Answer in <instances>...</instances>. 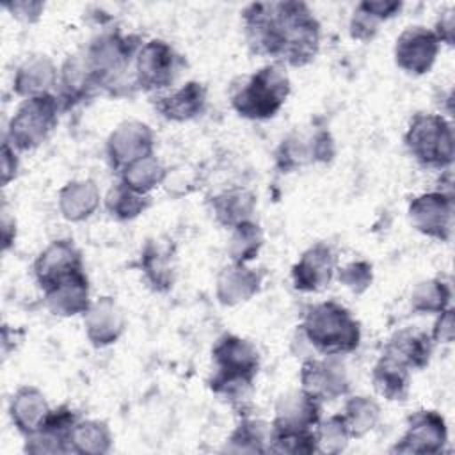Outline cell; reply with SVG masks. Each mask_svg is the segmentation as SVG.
Here are the masks:
<instances>
[{"label":"cell","instance_id":"39","mask_svg":"<svg viewBox=\"0 0 455 455\" xmlns=\"http://www.w3.org/2000/svg\"><path fill=\"white\" fill-rule=\"evenodd\" d=\"M453 339V309L446 307L439 313V318L434 325L432 341L435 343H450Z\"/></svg>","mask_w":455,"mask_h":455},{"label":"cell","instance_id":"3","mask_svg":"<svg viewBox=\"0 0 455 455\" xmlns=\"http://www.w3.org/2000/svg\"><path fill=\"white\" fill-rule=\"evenodd\" d=\"M212 355L215 364L210 379L212 391L226 398L243 396L259 368L256 347L240 336L226 334L215 343Z\"/></svg>","mask_w":455,"mask_h":455},{"label":"cell","instance_id":"6","mask_svg":"<svg viewBox=\"0 0 455 455\" xmlns=\"http://www.w3.org/2000/svg\"><path fill=\"white\" fill-rule=\"evenodd\" d=\"M142 48L139 36H123L119 32H105L91 41L82 57L96 87L110 85L130 66Z\"/></svg>","mask_w":455,"mask_h":455},{"label":"cell","instance_id":"30","mask_svg":"<svg viewBox=\"0 0 455 455\" xmlns=\"http://www.w3.org/2000/svg\"><path fill=\"white\" fill-rule=\"evenodd\" d=\"M263 245V235L258 224L245 220L233 228V235L228 245V252L233 263L245 265L247 261L254 259Z\"/></svg>","mask_w":455,"mask_h":455},{"label":"cell","instance_id":"5","mask_svg":"<svg viewBox=\"0 0 455 455\" xmlns=\"http://www.w3.org/2000/svg\"><path fill=\"white\" fill-rule=\"evenodd\" d=\"M409 153L427 167L443 169L453 162V132L437 114H416L405 133Z\"/></svg>","mask_w":455,"mask_h":455},{"label":"cell","instance_id":"37","mask_svg":"<svg viewBox=\"0 0 455 455\" xmlns=\"http://www.w3.org/2000/svg\"><path fill=\"white\" fill-rule=\"evenodd\" d=\"M338 279L341 284H345L354 293H363L364 290H368V286L371 284V279H373L371 265L368 261L348 263L347 267H343L339 270Z\"/></svg>","mask_w":455,"mask_h":455},{"label":"cell","instance_id":"33","mask_svg":"<svg viewBox=\"0 0 455 455\" xmlns=\"http://www.w3.org/2000/svg\"><path fill=\"white\" fill-rule=\"evenodd\" d=\"M379 405L368 396H354L345 403V419L352 437H361L370 432L379 421Z\"/></svg>","mask_w":455,"mask_h":455},{"label":"cell","instance_id":"28","mask_svg":"<svg viewBox=\"0 0 455 455\" xmlns=\"http://www.w3.org/2000/svg\"><path fill=\"white\" fill-rule=\"evenodd\" d=\"M165 178L167 171L162 167L155 155H149L124 167L121 181L140 194H148L156 185L165 183Z\"/></svg>","mask_w":455,"mask_h":455},{"label":"cell","instance_id":"21","mask_svg":"<svg viewBox=\"0 0 455 455\" xmlns=\"http://www.w3.org/2000/svg\"><path fill=\"white\" fill-rule=\"evenodd\" d=\"M206 105V89L199 82H187L169 96L155 101L156 110L169 121H188L199 116Z\"/></svg>","mask_w":455,"mask_h":455},{"label":"cell","instance_id":"41","mask_svg":"<svg viewBox=\"0 0 455 455\" xmlns=\"http://www.w3.org/2000/svg\"><path fill=\"white\" fill-rule=\"evenodd\" d=\"M18 172V156L9 140H4L2 146V183L7 185Z\"/></svg>","mask_w":455,"mask_h":455},{"label":"cell","instance_id":"1","mask_svg":"<svg viewBox=\"0 0 455 455\" xmlns=\"http://www.w3.org/2000/svg\"><path fill=\"white\" fill-rule=\"evenodd\" d=\"M247 44L254 53L295 68L309 64L320 46V23L304 2H254L242 11Z\"/></svg>","mask_w":455,"mask_h":455},{"label":"cell","instance_id":"12","mask_svg":"<svg viewBox=\"0 0 455 455\" xmlns=\"http://www.w3.org/2000/svg\"><path fill=\"white\" fill-rule=\"evenodd\" d=\"M107 155L114 169H124L130 164L153 155V132L140 121L119 124L107 142Z\"/></svg>","mask_w":455,"mask_h":455},{"label":"cell","instance_id":"9","mask_svg":"<svg viewBox=\"0 0 455 455\" xmlns=\"http://www.w3.org/2000/svg\"><path fill=\"white\" fill-rule=\"evenodd\" d=\"M409 220L423 235L448 240L453 226V199L444 192L418 196L409 204Z\"/></svg>","mask_w":455,"mask_h":455},{"label":"cell","instance_id":"14","mask_svg":"<svg viewBox=\"0 0 455 455\" xmlns=\"http://www.w3.org/2000/svg\"><path fill=\"white\" fill-rule=\"evenodd\" d=\"M446 443V425L435 411H418L409 418V427L393 451L437 453Z\"/></svg>","mask_w":455,"mask_h":455},{"label":"cell","instance_id":"34","mask_svg":"<svg viewBox=\"0 0 455 455\" xmlns=\"http://www.w3.org/2000/svg\"><path fill=\"white\" fill-rule=\"evenodd\" d=\"M350 428L343 414H334L323 423H320L316 430V443L318 451L325 453H338L345 450L348 439H350Z\"/></svg>","mask_w":455,"mask_h":455},{"label":"cell","instance_id":"4","mask_svg":"<svg viewBox=\"0 0 455 455\" xmlns=\"http://www.w3.org/2000/svg\"><path fill=\"white\" fill-rule=\"evenodd\" d=\"M290 94V78L277 62L263 66L245 76L231 92V107L247 119H270L284 105Z\"/></svg>","mask_w":455,"mask_h":455},{"label":"cell","instance_id":"29","mask_svg":"<svg viewBox=\"0 0 455 455\" xmlns=\"http://www.w3.org/2000/svg\"><path fill=\"white\" fill-rule=\"evenodd\" d=\"M105 204L112 217L119 220H130L139 217L149 206V197L146 194H140L130 188L126 183L121 181L108 190L105 197Z\"/></svg>","mask_w":455,"mask_h":455},{"label":"cell","instance_id":"31","mask_svg":"<svg viewBox=\"0 0 455 455\" xmlns=\"http://www.w3.org/2000/svg\"><path fill=\"white\" fill-rule=\"evenodd\" d=\"M69 443L80 453H103L110 448V432L101 421H78L71 430Z\"/></svg>","mask_w":455,"mask_h":455},{"label":"cell","instance_id":"35","mask_svg":"<svg viewBox=\"0 0 455 455\" xmlns=\"http://www.w3.org/2000/svg\"><path fill=\"white\" fill-rule=\"evenodd\" d=\"M270 450L277 453H313L318 451L315 430H272Z\"/></svg>","mask_w":455,"mask_h":455},{"label":"cell","instance_id":"11","mask_svg":"<svg viewBox=\"0 0 455 455\" xmlns=\"http://www.w3.org/2000/svg\"><path fill=\"white\" fill-rule=\"evenodd\" d=\"M300 389L316 400H334L348 391L345 366L334 357L307 359L300 368Z\"/></svg>","mask_w":455,"mask_h":455},{"label":"cell","instance_id":"36","mask_svg":"<svg viewBox=\"0 0 455 455\" xmlns=\"http://www.w3.org/2000/svg\"><path fill=\"white\" fill-rule=\"evenodd\" d=\"M263 425L254 419H243L229 437L228 450L233 451H263Z\"/></svg>","mask_w":455,"mask_h":455},{"label":"cell","instance_id":"18","mask_svg":"<svg viewBox=\"0 0 455 455\" xmlns=\"http://www.w3.org/2000/svg\"><path fill=\"white\" fill-rule=\"evenodd\" d=\"M48 309L59 316H73L85 313L91 307L89 283L84 272L66 277L44 290Z\"/></svg>","mask_w":455,"mask_h":455},{"label":"cell","instance_id":"23","mask_svg":"<svg viewBox=\"0 0 455 455\" xmlns=\"http://www.w3.org/2000/svg\"><path fill=\"white\" fill-rule=\"evenodd\" d=\"M55 82H57V69L53 62L44 55H37L28 59L25 64L18 68L12 87L16 94L32 98V96L46 94Z\"/></svg>","mask_w":455,"mask_h":455},{"label":"cell","instance_id":"10","mask_svg":"<svg viewBox=\"0 0 455 455\" xmlns=\"http://www.w3.org/2000/svg\"><path fill=\"white\" fill-rule=\"evenodd\" d=\"M439 53V39L434 30L414 25L407 27L396 39L395 60L396 66L411 75L430 71Z\"/></svg>","mask_w":455,"mask_h":455},{"label":"cell","instance_id":"32","mask_svg":"<svg viewBox=\"0 0 455 455\" xmlns=\"http://www.w3.org/2000/svg\"><path fill=\"white\" fill-rule=\"evenodd\" d=\"M451 297L450 286L441 279H428L419 283L411 295L412 309L419 313H441L448 307Z\"/></svg>","mask_w":455,"mask_h":455},{"label":"cell","instance_id":"2","mask_svg":"<svg viewBox=\"0 0 455 455\" xmlns=\"http://www.w3.org/2000/svg\"><path fill=\"white\" fill-rule=\"evenodd\" d=\"M300 332L315 350L334 357L355 350L361 341L359 322L334 300L311 306L304 315Z\"/></svg>","mask_w":455,"mask_h":455},{"label":"cell","instance_id":"17","mask_svg":"<svg viewBox=\"0 0 455 455\" xmlns=\"http://www.w3.org/2000/svg\"><path fill=\"white\" fill-rule=\"evenodd\" d=\"M85 332L94 347H107L123 334L124 315L110 297H101L84 313Z\"/></svg>","mask_w":455,"mask_h":455},{"label":"cell","instance_id":"24","mask_svg":"<svg viewBox=\"0 0 455 455\" xmlns=\"http://www.w3.org/2000/svg\"><path fill=\"white\" fill-rule=\"evenodd\" d=\"M373 386L386 400H405L411 389V370L387 354H382L371 373Z\"/></svg>","mask_w":455,"mask_h":455},{"label":"cell","instance_id":"8","mask_svg":"<svg viewBox=\"0 0 455 455\" xmlns=\"http://www.w3.org/2000/svg\"><path fill=\"white\" fill-rule=\"evenodd\" d=\"M181 64L183 59L169 43L153 39L135 57V82L144 91L165 89L176 80Z\"/></svg>","mask_w":455,"mask_h":455},{"label":"cell","instance_id":"7","mask_svg":"<svg viewBox=\"0 0 455 455\" xmlns=\"http://www.w3.org/2000/svg\"><path fill=\"white\" fill-rule=\"evenodd\" d=\"M59 98L53 94H39L25 98L9 121L7 140L14 149L28 151L37 148L57 124Z\"/></svg>","mask_w":455,"mask_h":455},{"label":"cell","instance_id":"16","mask_svg":"<svg viewBox=\"0 0 455 455\" xmlns=\"http://www.w3.org/2000/svg\"><path fill=\"white\" fill-rule=\"evenodd\" d=\"M320 421V400L306 391H291L279 398L272 430H313Z\"/></svg>","mask_w":455,"mask_h":455},{"label":"cell","instance_id":"15","mask_svg":"<svg viewBox=\"0 0 455 455\" xmlns=\"http://www.w3.org/2000/svg\"><path fill=\"white\" fill-rule=\"evenodd\" d=\"M334 268L336 256L332 249L327 243H315L293 265V286L300 291H320L331 283Z\"/></svg>","mask_w":455,"mask_h":455},{"label":"cell","instance_id":"19","mask_svg":"<svg viewBox=\"0 0 455 455\" xmlns=\"http://www.w3.org/2000/svg\"><path fill=\"white\" fill-rule=\"evenodd\" d=\"M432 350L434 341L427 332L418 329H402L389 338L382 354L391 355L409 370H421L428 364Z\"/></svg>","mask_w":455,"mask_h":455},{"label":"cell","instance_id":"42","mask_svg":"<svg viewBox=\"0 0 455 455\" xmlns=\"http://www.w3.org/2000/svg\"><path fill=\"white\" fill-rule=\"evenodd\" d=\"M453 9H448L444 14H441L434 34L437 36L439 43L444 41L448 44H453V28H455V18H453Z\"/></svg>","mask_w":455,"mask_h":455},{"label":"cell","instance_id":"26","mask_svg":"<svg viewBox=\"0 0 455 455\" xmlns=\"http://www.w3.org/2000/svg\"><path fill=\"white\" fill-rule=\"evenodd\" d=\"M140 265L146 274V279L155 290L164 291L172 286L174 267L169 245L158 240H149L142 251Z\"/></svg>","mask_w":455,"mask_h":455},{"label":"cell","instance_id":"25","mask_svg":"<svg viewBox=\"0 0 455 455\" xmlns=\"http://www.w3.org/2000/svg\"><path fill=\"white\" fill-rule=\"evenodd\" d=\"M100 204V192L98 187L91 181H71L68 183L59 194V208L60 213L68 220H84Z\"/></svg>","mask_w":455,"mask_h":455},{"label":"cell","instance_id":"20","mask_svg":"<svg viewBox=\"0 0 455 455\" xmlns=\"http://www.w3.org/2000/svg\"><path fill=\"white\" fill-rule=\"evenodd\" d=\"M48 412H50V407L46 403V398L37 387L23 386L11 398V405H9L11 419L16 425V428L25 435H30L32 432H36L46 419Z\"/></svg>","mask_w":455,"mask_h":455},{"label":"cell","instance_id":"22","mask_svg":"<svg viewBox=\"0 0 455 455\" xmlns=\"http://www.w3.org/2000/svg\"><path fill=\"white\" fill-rule=\"evenodd\" d=\"M259 284V272L247 268L245 265L233 263L231 267H226L217 279V297L222 304L233 306L249 300L254 293H258Z\"/></svg>","mask_w":455,"mask_h":455},{"label":"cell","instance_id":"38","mask_svg":"<svg viewBox=\"0 0 455 455\" xmlns=\"http://www.w3.org/2000/svg\"><path fill=\"white\" fill-rule=\"evenodd\" d=\"M379 25L380 21L373 14H370L366 9L357 5L350 20V36L359 41H368L377 34Z\"/></svg>","mask_w":455,"mask_h":455},{"label":"cell","instance_id":"27","mask_svg":"<svg viewBox=\"0 0 455 455\" xmlns=\"http://www.w3.org/2000/svg\"><path fill=\"white\" fill-rule=\"evenodd\" d=\"M256 206V197L245 188H231L212 201L215 219L228 228H235L252 215Z\"/></svg>","mask_w":455,"mask_h":455},{"label":"cell","instance_id":"40","mask_svg":"<svg viewBox=\"0 0 455 455\" xmlns=\"http://www.w3.org/2000/svg\"><path fill=\"white\" fill-rule=\"evenodd\" d=\"M5 7L20 20L36 21L43 12L44 4H41V2H14V4H5Z\"/></svg>","mask_w":455,"mask_h":455},{"label":"cell","instance_id":"13","mask_svg":"<svg viewBox=\"0 0 455 455\" xmlns=\"http://www.w3.org/2000/svg\"><path fill=\"white\" fill-rule=\"evenodd\" d=\"M80 272H84L82 256L69 240L52 242L34 263V274L43 290Z\"/></svg>","mask_w":455,"mask_h":455}]
</instances>
